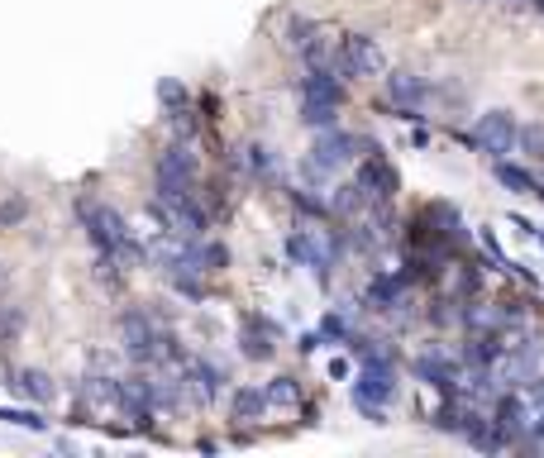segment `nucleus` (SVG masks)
I'll list each match as a JSON object with an SVG mask.
<instances>
[{"label": "nucleus", "mask_w": 544, "mask_h": 458, "mask_svg": "<svg viewBox=\"0 0 544 458\" xmlns=\"http://www.w3.org/2000/svg\"><path fill=\"white\" fill-rule=\"evenodd\" d=\"M77 220L87 225L91 244H96L100 253H115L120 263H144V258H148V248L129 234V225H125L120 210L100 206V201H77Z\"/></svg>", "instance_id": "obj_1"}, {"label": "nucleus", "mask_w": 544, "mask_h": 458, "mask_svg": "<svg viewBox=\"0 0 544 458\" xmlns=\"http://www.w3.org/2000/svg\"><path fill=\"white\" fill-rule=\"evenodd\" d=\"M363 153H378L368 139H359V134H349V129H315V144H311V158H301V177L305 182H325L330 173H339L344 163L353 158H363Z\"/></svg>", "instance_id": "obj_2"}, {"label": "nucleus", "mask_w": 544, "mask_h": 458, "mask_svg": "<svg viewBox=\"0 0 544 458\" xmlns=\"http://www.w3.org/2000/svg\"><path fill=\"white\" fill-rule=\"evenodd\" d=\"M153 192H158V206H177V201L196 196V153L192 144H167L153 163Z\"/></svg>", "instance_id": "obj_3"}, {"label": "nucleus", "mask_w": 544, "mask_h": 458, "mask_svg": "<svg viewBox=\"0 0 544 458\" xmlns=\"http://www.w3.org/2000/svg\"><path fill=\"white\" fill-rule=\"evenodd\" d=\"M382 96H387V110L397 115V120H420L425 100H430V81L416 77V72H382Z\"/></svg>", "instance_id": "obj_4"}, {"label": "nucleus", "mask_w": 544, "mask_h": 458, "mask_svg": "<svg viewBox=\"0 0 544 458\" xmlns=\"http://www.w3.org/2000/svg\"><path fill=\"white\" fill-rule=\"evenodd\" d=\"M464 139L483 153V158H506V153H516V115L511 110H487L478 115V125H473V134H464Z\"/></svg>", "instance_id": "obj_5"}, {"label": "nucleus", "mask_w": 544, "mask_h": 458, "mask_svg": "<svg viewBox=\"0 0 544 458\" xmlns=\"http://www.w3.org/2000/svg\"><path fill=\"white\" fill-rule=\"evenodd\" d=\"M339 77H382L387 72V53H382V43L372 39V33H349L344 43H339V67H334Z\"/></svg>", "instance_id": "obj_6"}, {"label": "nucleus", "mask_w": 544, "mask_h": 458, "mask_svg": "<svg viewBox=\"0 0 544 458\" xmlns=\"http://www.w3.org/2000/svg\"><path fill=\"white\" fill-rule=\"evenodd\" d=\"M353 186L363 192L368 206H392V196L401 192V177L392 173V163H382V148H378V153H363V167L353 177Z\"/></svg>", "instance_id": "obj_7"}, {"label": "nucleus", "mask_w": 544, "mask_h": 458, "mask_svg": "<svg viewBox=\"0 0 544 458\" xmlns=\"http://www.w3.org/2000/svg\"><path fill=\"white\" fill-rule=\"evenodd\" d=\"M120 334H125V349L134 353L139 363H158V330H153L148 311H139V305H129V311L120 315Z\"/></svg>", "instance_id": "obj_8"}, {"label": "nucleus", "mask_w": 544, "mask_h": 458, "mask_svg": "<svg viewBox=\"0 0 544 458\" xmlns=\"http://www.w3.org/2000/svg\"><path fill=\"white\" fill-rule=\"evenodd\" d=\"M353 392L368 397V401H378V406H392V401H397V368H392V359H387V353L368 359V363H363V372H359V387H353Z\"/></svg>", "instance_id": "obj_9"}, {"label": "nucleus", "mask_w": 544, "mask_h": 458, "mask_svg": "<svg viewBox=\"0 0 544 458\" xmlns=\"http://www.w3.org/2000/svg\"><path fill=\"white\" fill-rule=\"evenodd\" d=\"M416 372H420L430 387H439L445 397H454V392H458V378H464V368H458L449 353H439V349H425L420 359H416Z\"/></svg>", "instance_id": "obj_10"}, {"label": "nucleus", "mask_w": 544, "mask_h": 458, "mask_svg": "<svg viewBox=\"0 0 544 458\" xmlns=\"http://www.w3.org/2000/svg\"><path fill=\"white\" fill-rule=\"evenodd\" d=\"M301 100H320V106H344V87H339V77L325 72V67H305V77L296 81Z\"/></svg>", "instance_id": "obj_11"}, {"label": "nucleus", "mask_w": 544, "mask_h": 458, "mask_svg": "<svg viewBox=\"0 0 544 458\" xmlns=\"http://www.w3.org/2000/svg\"><path fill=\"white\" fill-rule=\"evenodd\" d=\"M272 334H277V325H272V320L249 315V320H244V334H239L244 359H272Z\"/></svg>", "instance_id": "obj_12"}, {"label": "nucleus", "mask_w": 544, "mask_h": 458, "mask_svg": "<svg viewBox=\"0 0 544 458\" xmlns=\"http://www.w3.org/2000/svg\"><path fill=\"white\" fill-rule=\"evenodd\" d=\"M464 439H468L473 449H483V453H497V449L511 444V435H506V430L497 425V420H483V416H473V420H468Z\"/></svg>", "instance_id": "obj_13"}, {"label": "nucleus", "mask_w": 544, "mask_h": 458, "mask_svg": "<svg viewBox=\"0 0 544 458\" xmlns=\"http://www.w3.org/2000/svg\"><path fill=\"white\" fill-rule=\"evenodd\" d=\"M492 177H497L506 192H516V196H535L539 192V177L525 173V167H516V163H506V158H492Z\"/></svg>", "instance_id": "obj_14"}, {"label": "nucleus", "mask_w": 544, "mask_h": 458, "mask_svg": "<svg viewBox=\"0 0 544 458\" xmlns=\"http://www.w3.org/2000/svg\"><path fill=\"white\" fill-rule=\"evenodd\" d=\"M506 353V344H502V334L492 330V334H473L468 344H464V363L468 368H492Z\"/></svg>", "instance_id": "obj_15"}, {"label": "nucleus", "mask_w": 544, "mask_h": 458, "mask_svg": "<svg viewBox=\"0 0 544 458\" xmlns=\"http://www.w3.org/2000/svg\"><path fill=\"white\" fill-rule=\"evenodd\" d=\"M10 387L20 397H29L33 406H43V401H53V378L48 372H39V368H24V372H10Z\"/></svg>", "instance_id": "obj_16"}, {"label": "nucleus", "mask_w": 544, "mask_h": 458, "mask_svg": "<svg viewBox=\"0 0 544 458\" xmlns=\"http://www.w3.org/2000/svg\"><path fill=\"white\" fill-rule=\"evenodd\" d=\"M406 282L401 273H382V277H372L368 282V301L378 305V311H392V305H401V296H406Z\"/></svg>", "instance_id": "obj_17"}, {"label": "nucleus", "mask_w": 544, "mask_h": 458, "mask_svg": "<svg viewBox=\"0 0 544 458\" xmlns=\"http://www.w3.org/2000/svg\"><path fill=\"white\" fill-rule=\"evenodd\" d=\"M263 411H267L263 387H234V397H230V416H234V420L253 425V420H263Z\"/></svg>", "instance_id": "obj_18"}, {"label": "nucleus", "mask_w": 544, "mask_h": 458, "mask_svg": "<svg viewBox=\"0 0 544 458\" xmlns=\"http://www.w3.org/2000/svg\"><path fill=\"white\" fill-rule=\"evenodd\" d=\"M497 425L511 435V439L525 435L530 420H525V397H521V392H502V397H497Z\"/></svg>", "instance_id": "obj_19"}, {"label": "nucleus", "mask_w": 544, "mask_h": 458, "mask_svg": "<svg viewBox=\"0 0 544 458\" xmlns=\"http://www.w3.org/2000/svg\"><path fill=\"white\" fill-rule=\"evenodd\" d=\"M244 158H249V173L258 182H282V163H277V153H272L267 144H249Z\"/></svg>", "instance_id": "obj_20"}, {"label": "nucleus", "mask_w": 544, "mask_h": 458, "mask_svg": "<svg viewBox=\"0 0 544 458\" xmlns=\"http://www.w3.org/2000/svg\"><path fill=\"white\" fill-rule=\"evenodd\" d=\"M468 420H473V411L464 406V397H449V401L435 411V430H445V435H458V439H464Z\"/></svg>", "instance_id": "obj_21"}, {"label": "nucleus", "mask_w": 544, "mask_h": 458, "mask_svg": "<svg viewBox=\"0 0 544 458\" xmlns=\"http://www.w3.org/2000/svg\"><path fill=\"white\" fill-rule=\"evenodd\" d=\"M263 397H267V406L292 411V406H301V382H296V378H272V382L263 387Z\"/></svg>", "instance_id": "obj_22"}, {"label": "nucleus", "mask_w": 544, "mask_h": 458, "mask_svg": "<svg viewBox=\"0 0 544 458\" xmlns=\"http://www.w3.org/2000/svg\"><path fill=\"white\" fill-rule=\"evenodd\" d=\"M368 206V201H363V192H359V186H353V182H344V186H334V196H330V215H359Z\"/></svg>", "instance_id": "obj_23"}, {"label": "nucleus", "mask_w": 544, "mask_h": 458, "mask_svg": "<svg viewBox=\"0 0 544 458\" xmlns=\"http://www.w3.org/2000/svg\"><path fill=\"white\" fill-rule=\"evenodd\" d=\"M301 125H305V129H330V125H339V106H320V100H301Z\"/></svg>", "instance_id": "obj_24"}, {"label": "nucleus", "mask_w": 544, "mask_h": 458, "mask_svg": "<svg viewBox=\"0 0 544 458\" xmlns=\"http://www.w3.org/2000/svg\"><path fill=\"white\" fill-rule=\"evenodd\" d=\"M516 148H525V158H539L544 163V125L539 120L516 125Z\"/></svg>", "instance_id": "obj_25"}, {"label": "nucleus", "mask_w": 544, "mask_h": 458, "mask_svg": "<svg viewBox=\"0 0 544 458\" xmlns=\"http://www.w3.org/2000/svg\"><path fill=\"white\" fill-rule=\"evenodd\" d=\"M81 397H87L91 406H115V397H120V382H115V378H87Z\"/></svg>", "instance_id": "obj_26"}, {"label": "nucleus", "mask_w": 544, "mask_h": 458, "mask_svg": "<svg viewBox=\"0 0 544 458\" xmlns=\"http://www.w3.org/2000/svg\"><path fill=\"white\" fill-rule=\"evenodd\" d=\"M158 106H163V110L192 106V91H186V81H177V77H163V81H158Z\"/></svg>", "instance_id": "obj_27"}, {"label": "nucleus", "mask_w": 544, "mask_h": 458, "mask_svg": "<svg viewBox=\"0 0 544 458\" xmlns=\"http://www.w3.org/2000/svg\"><path fill=\"white\" fill-rule=\"evenodd\" d=\"M0 420H5V425H14V430H33V435L48 430V420H43L39 411H14V406H0Z\"/></svg>", "instance_id": "obj_28"}, {"label": "nucleus", "mask_w": 544, "mask_h": 458, "mask_svg": "<svg viewBox=\"0 0 544 458\" xmlns=\"http://www.w3.org/2000/svg\"><path fill=\"white\" fill-rule=\"evenodd\" d=\"M315 33H320V24H315V20H305V14H292V20H286V43H292L296 53L315 39Z\"/></svg>", "instance_id": "obj_29"}, {"label": "nucleus", "mask_w": 544, "mask_h": 458, "mask_svg": "<svg viewBox=\"0 0 544 458\" xmlns=\"http://www.w3.org/2000/svg\"><path fill=\"white\" fill-rule=\"evenodd\" d=\"M192 382H196V397H201V401H215V392H220V372H215L211 363H192Z\"/></svg>", "instance_id": "obj_30"}, {"label": "nucleus", "mask_w": 544, "mask_h": 458, "mask_svg": "<svg viewBox=\"0 0 544 458\" xmlns=\"http://www.w3.org/2000/svg\"><path fill=\"white\" fill-rule=\"evenodd\" d=\"M20 330H24V311L20 305H0V344L20 339Z\"/></svg>", "instance_id": "obj_31"}, {"label": "nucleus", "mask_w": 544, "mask_h": 458, "mask_svg": "<svg viewBox=\"0 0 544 458\" xmlns=\"http://www.w3.org/2000/svg\"><path fill=\"white\" fill-rule=\"evenodd\" d=\"M96 282L120 286V282H125V263L115 258V253H100V258H96Z\"/></svg>", "instance_id": "obj_32"}, {"label": "nucleus", "mask_w": 544, "mask_h": 458, "mask_svg": "<svg viewBox=\"0 0 544 458\" xmlns=\"http://www.w3.org/2000/svg\"><path fill=\"white\" fill-rule=\"evenodd\" d=\"M24 215H29V201L24 196H5V201H0V229H14Z\"/></svg>", "instance_id": "obj_33"}, {"label": "nucleus", "mask_w": 544, "mask_h": 458, "mask_svg": "<svg viewBox=\"0 0 544 458\" xmlns=\"http://www.w3.org/2000/svg\"><path fill=\"white\" fill-rule=\"evenodd\" d=\"M167 120H173V134H177V139H186V144H192V134H196V110H192V106L167 110Z\"/></svg>", "instance_id": "obj_34"}, {"label": "nucleus", "mask_w": 544, "mask_h": 458, "mask_svg": "<svg viewBox=\"0 0 544 458\" xmlns=\"http://www.w3.org/2000/svg\"><path fill=\"white\" fill-rule=\"evenodd\" d=\"M292 206H296L301 215H311V220H325V215H330V206H325V201H315L311 192H292Z\"/></svg>", "instance_id": "obj_35"}, {"label": "nucleus", "mask_w": 544, "mask_h": 458, "mask_svg": "<svg viewBox=\"0 0 544 458\" xmlns=\"http://www.w3.org/2000/svg\"><path fill=\"white\" fill-rule=\"evenodd\" d=\"M506 220H511V225H516V229L525 234V239H535V229H539L535 220H525V215H506Z\"/></svg>", "instance_id": "obj_36"}, {"label": "nucleus", "mask_w": 544, "mask_h": 458, "mask_svg": "<svg viewBox=\"0 0 544 458\" xmlns=\"http://www.w3.org/2000/svg\"><path fill=\"white\" fill-rule=\"evenodd\" d=\"M330 378H334V382H344V378H349V363H344V359H334V363H330Z\"/></svg>", "instance_id": "obj_37"}, {"label": "nucleus", "mask_w": 544, "mask_h": 458, "mask_svg": "<svg viewBox=\"0 0 544 458\" xmlns=\"http://www.w3.org/2000/svg\"><path fill=\"white\" fill-rule=\"evenodd\" d=\"M296 349H301V353H315V349H320V334H301Z\"/></svg>", "instance_id": "obj_38"}, {"label": "nucleus", "mask_w": 544, "mask_h": 458, "mask_svg": "<svg viewBox=\"0 0 544 458\" xmlns=\"http://www.w3.org/2000/svg\"><path fill=\"white\" fill-rule=\"evenodd\" d=\"M535 239H539V248H544V229H535Z\"/></svg>", "instance_id": "obj_39"}]
</instances>
